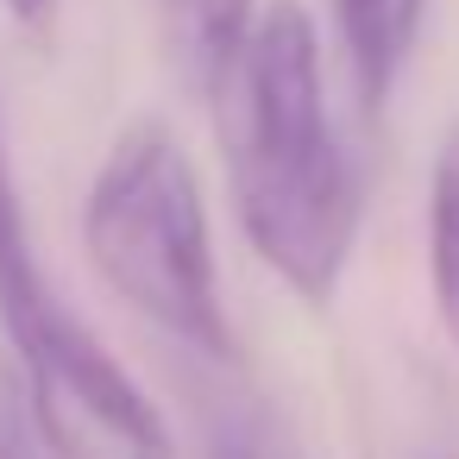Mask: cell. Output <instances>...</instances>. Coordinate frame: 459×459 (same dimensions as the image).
<instances>
[{
  "label": "cell",
  "instance_id": "cell-1",
  "mask_svg": "<svg viewBox=\"0 0 459 459\" xmlns=\"http://www.w3.org/2000/svg\"><path fill=\"white\" fill-rule=\"evenodd\" d=\"M233 208L252 252L308 302H327L352 233L359 189L327 126L321 39L302 7H271L221 82Z\"/></svg>",
  "mask_w": 459,
  "mask_h": 459
},
{
  "label": "cell",
  "instance_id": "cell-2",
  "mask_svg": "<svg viewBox=\"0 0 459 459\" xmlns=\"http://www.w3.org/2000/svg\"><path fill=\"white\" fill-rule=\"evenodd\" d=\"M82 246L126 308L208 359H233L202 183L164 120H133L114 139L82 202Z\"/></svg>",
  "mask_w": 459,
  "mask_h": 459
},
{
  "label": "cell",
  "instance_id": "cell-3",
  "mask_svg": "<svg viewBox=\"0 0 459 459\" xmlns=\"http://www.w3.org/2000/svg\"><path fill=\"white\" fill-rule=\"evenodd\" d=\"M32 434L51 459H177V440L126 365L51 296L7 327Z\"/></svg>",
  "mask_w": 459,
  "mask_h": 459
},
{
  "label": "cell",
  "instance_id": "cell-4",
  "mask_svg": "<svg viewBox=\"0 0 459 459\" xmlns=\"http://www.w3.org/2000/svg\"><path fill=\"white\" fill-rule=\"evenodd\" d=\"M428 0H333V20L346 39V64H352V89L365 108H384V95L403 76V57L415 45Z\"/></svg>",
  "mask_w": 459,
  "mask_h": 459
},
{
  "label": "cell",
  "instance_id": "cell-5",
  "mask_svg": "<svg viewBox=\"0 0 459 459\" xmlns=\"http://www.w3.org/2000/svg\"><path fill=\"white\" fill-rule=\"evenodd\" d=\"M57 290L45 283L32 239H26V214H20V183L7 164V145H0V327L26 321L32 308H45Z\"/></svg>",
  "mask_w": 459,
  "mask_h": 459
},
{
  "label": "cell",
  "instance_id": "cell-6",
  "mask_svg": "<svg viewBox=\"0 0 459 459\" xmlns=\"http://www.w3.org/2000/svg\"><path fill=\"white\" fill-rule=\"evenodd\" d=\"M428 283L440 327L459 346V158H440L428 183Z\"/></svg>",
  "mask_w": 459,
  "mask_h": 459
},
{
  "label": "cell",
  "instance_id": "cell-7",
  "mask_svg": "<svg viewBox=\"0 0 459 459\" xmlns=\"http://www.w3.org/2000/svg\"><path fill=\"white\" fill-rule=\"evenodd\" d=\"M214 459H308V453L296 446V434H290L264 403H246V409H233V415L221 421Z\"/></svg>",
  "mask_w": 459,
  "mask_h": 459
},
{
  "label": "cell",
  "instance_id": "cell-8",
  "mask_svg": "<svg viewBox=\"0 0 459 459\" xmlns=\"http://www.w3.org/2000/svg\"><path fill=\"white\" fill-rule=\"evenodd\" d=\"M0 459H39L32 446V428H26V409L0 390Z\"/></svg>",
  "mask_w": 459,
  "mask_h": 459
},
{
  "label": "cell",
  "instance_id": "cell-9",
  "mask_svg": "<svg viewBox=\"0 0 459 459\" xmlns=\"http://www.w3.org/2000/svg\"><path fill=\"white\" fill-rule=\"evenodd\" d=\"M7 13H13L26 32H45V26H51V13H57V0H7Z\"/></svg>",
  "mask_w": 459,
  "mask_h": 459
}]
</instances>
